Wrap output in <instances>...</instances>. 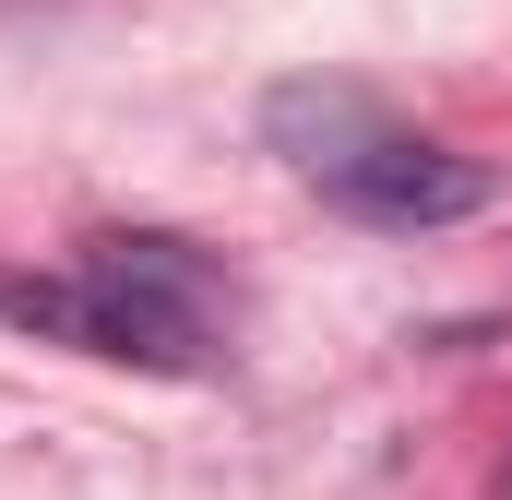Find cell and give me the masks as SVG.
Instances as JSON below:
<instances>
[{"label": "cell", "instance_id": "obj_1", "mask_svg": "<svg viewBox=\"0 0 512 500\" xmlns=\"http://www.w3.org/2000/svg\"><path fill=\"white\" fill-rule=\"evenodd\" d=\"M227 310H239V286L215 274V250L167 239V227H108L48 286L0 274V322L72 334L84 358H120V370H215L227 358Z\"/></svg>", "mask_w": 512, "mask_h": 500}, {"label": "cell", "instance_id": "obj_2", "mask_svg": "<svg viewBox=\"0 0 512 500\" xmlns=\"http://www.w3.org/2000/svg\"><path fill=\"white\" fill-rule=\"evenodd\" d=\"M262 131H274V155H286L334 215H358V227H465V215L489 203V167H477V155L405 131L393 108H370L358 84H286V96L262 108Z\"/></svg>", "mask_w": 512, "mask_h": 500}, {"label": "cell", "instance_id": "obj_3", "mask_svg": "<svg viewBox=\"0 0 512 500\" xmlns=\"http://www.w3.org/2000/svg\"><path fill=\"white\" fill-rule=\"evenodd\" d=\"M501 500H512V477H501Z\"/></svg>", "mask_w": 512, "mask_h": 500}]
</instances>
